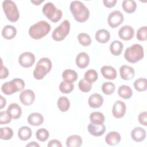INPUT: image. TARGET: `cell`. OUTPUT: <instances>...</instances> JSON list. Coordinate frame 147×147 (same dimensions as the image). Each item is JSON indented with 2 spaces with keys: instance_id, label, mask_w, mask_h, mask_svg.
Returning <instances> with one entry per match:
<instances>
[{
  "instance_id": "6da1fadb",
  "label": "cell",
  "mask_w": 147,
  "mask_h": 147,
  "mask_svg": "<svg viewBox=\"0 0 147 147\" xmlns=\"http://www.w3.org/2000/svg\"><path fill=\"white\" fill-rule=\"evenodd\" d=\"M69 9L76 21L79 22H84L88 19L90 11L82 2L79 1H74L71 2Z\"/></svg>"
},
{
  "instance_id": "7a4b0ae2",
  "label": "cell",
  "mask_w": 147,
  "mask_h": 147,
  "mask_svg": "<svg viewBox=\"0 0 147 147\" xmlns=\"http://www.w3.org/2000/svg\"><path fill=\"white\" fill-rule=\"evenodd\" d=\"M51 26L45 21H40L30 26L29 29V34L31 38L39 40L47 35L51 30Z\"/></svg>"
},
{
  "instance_id": "3957f363",
  "label": "cell",
  "mask_w": 147,
  "mask_h": 147,
  "mask_svg": "<svg viewBox=\"0 0 147 147\" xmlns=\"http://www.w3.org/2000/svg\"><path fill=\"white\" fill-rule=\"evenodd\" d=\"M144 56V51L142 46L138 44H134L125 50L124 57L125 59L131 63H136Z\"/></svg>"
},
{
  "instance_id": "277c9868",
  "label": "cell",
  "mask_w": 147,
  "mask_h": 147,
  "mask_svg": "<svg viewBox=\"0 0 147 147\" xmlns=\"http://www.w3.org/2000/svg\"><path fill=\"white\" fill-rule=\"evenodd\" d=\"M52 62L48 57L40 59L36 65L33 71V76L37 80L42 79L44 76L51 70Z\"/></svg>"
},
{
  "instance_id": "5b68a950",
  "label": "cell",
  "mask_w": 147,
  "mask_h": 147,
  "mask_svg": "<svg viewBox=\"0 0 147 147\" xmlns=\"http://www.w3.org/2000/svg\"><path fill=\"white\" fill-rule=\"evenodd\" d=\"M24 81L20 78H15L10 82H6L1 86L2 92L7 95H11L17 91H21L25 87Z\"/></svg>"
},
{
  "instance_id": "8992f818",
  "label": "cell",
  "mask_w": 147,
  "mask_h": 147,
  "mask_svg": "<svg viewBox=\"0 0 147 147\" xmlns=\"http://www.w3.org/2000/svg\"><path fill=\"white\" fill-rule=\"evenodd\" d=\"M2 8L7 20L10 22H16L20 18V13L15 2L5 0L2 2Z\"/></svg>"
},
{
  "instance_id": "52a82bcc",
  "label": "cell",
  "mask_w": 147,
  "mask_h": 147,
  "mask_svg": "<svg viewBox=\"0 0 147 147\" xmlns=\"http://www.w3.org/2000/svg\"><path fill=\"white\" fill-rule=\"evenodd\" d=\"M42 11L47 18L55 23L58 22L63 16L62 11L57 9L52 2L45 3L42 7Z\"/></svg>"
},
{
  "instance_id": "ba28073f",
  "label": "cell",
  "mask_w": 147,
  "mask_h": 147,
  "mask_svg": "<svg viewBox=\"0 0 147 147\" xmlns=\"http://www.w3.org/2000/svg\"><path fill=\"white\" fill-rule=\"evenodd\" d=\"M70 30V23L67 20H64L52 32V38L56 41L63 40L69 34Z\"/></svg>"
},
{
  "instance_id": "9c48e42d",
  "label": "cell",
  "mask_w": 147,
  "mask_h": 147,
  "mask_svg": "<svg viewBox=\"0 0 147 147\" xmlns=\"http://www.w3.org/2000/svg\"><path fill=\"white\" fill-rule=\"evenodd\" d=\"M123 19V16L119 10H114L109 14L107 22L111 28H115L122 23Z\"/></svg>"
},
{
  "instance_id": "30bf717a",
  "label": "cell",
  "mask_w": 147,
  "mask_h": 147,
  "mask_svg": "<svg viewBox=\"0 0 147 147\" xmlns=\"http://www.w3.org/2000/svg\"><path fill=\"white\" fill-rule=\"evenodd\" d=\"M18 62L22 67L29 68L32 67L35 62V56L30 52H23L19 56Z\"/></svg>"
},
{
  "instance_id": "8fae6325",
  "label": "cell",
  "mask_w": 147,
  "mask_h": 147,
  "mask_svg": "<svg viewBox=\"0 0 147 147\" xmlns=\"http://www.w3.org/2000/svg\"><path fill=\"white\" fill-rule=\"evenodd\" d=\"M35 99L34 92L29 89L23 90L20 95V100L25 106H30L33 103Z\"/></svg>"
},
{
  "instance_id": "7c38bea8",
  "label": "cell",
  "mask_w": 147,
  "mask_h": 147,
  "mask_svg": "<svg viewBox=\"0 0 147 147\" xmlns=\"http://www.w3.org/2000/svg\"><path fill=\"white\" fill-rule=\"evenodd\" d=\"M126 110V104L121 100L116 101L113 106V115L116 118H122L125 114Z\"/></svg>"
},
{
  "instance_id": "4fadbf2b",
  "label": "cell",
  "mask_w": 147,
  "mask_h": 147,
  "mask_svg": "<svg viewBox=\"0 0 147 147\" xmlns=\"http://www.w3.org/2000/svg\"><path fill=\"white\" fill-rule=\"evenodd\" d=\"M134 30L130 25H125L121 28L118 31V36L123 40L128 41L134 37Z\"/></svg>"
},
{
  "instance_id": "5bb4252c",
  "label": "cell",
  "mask_w": 147,
  "mask_h": 147,
  "mask_svg": "<svg viewBox=\"0 0 147 147\" xmlns=\"http://www.w3.org/2000/svg\"><path fill=\"white\" fill-rule=\"evenodd\" d=\"M119 74L121 78L125 80L132 79L135 75V72L133 68L127 65H123L120 67Z\"/></svg>"
},
{
  "instance_id": "9a60e30c",
  "label": "cell",
  "mask_w": 147,
  "mask_h": 147,
  "mask_svg": "<svg viewBox=\"0 0 147 147\" xmlns=\"http://www.w3.org/2000/svg\"><path fill=\"white\" fill-rule=\"evenodd\" d=\"M87 129L88 132L95 137L102 136L106 130V127L103 123L101 125H95L90 123L88 124Z\"/></svg>"
},
{
  "instance_id": "2e32d148",
  "label": "cell",
  "mask_w": 147,
  "mask_h": 147,
  "mask_svg": "<svg viewBox=\"0 0 147 147\" xmlns=\"http://www.w3.org/2000/svg\"><path fill=\"white\" fill-rule=\"evenodd\" d=\"M6 111L11 118L14 119H18L20 118L22 114V110L21 107L16 103H11L8 106Z\"/></svg>"
},
{
  "instance_id": "e0dca14e",
  "label": "cell",
  "mask_w": 147,
  "mask_h": 147,
  "mask_svg": "<svg viewBox=\"0 0 147 147\" xmlns=\"http://www.w3.org/2000/svg\"><path fill=\"white\" fill-rule=\"evenodd\" d=\"M103 76L109 80H114L117 76V73L115 68L110 65H103L100 69Z\"/></svg>"
},
{
  "instance_id": "ac0fdd59",
  "label": "cell",
  "mask_w": 147,
  "mask_h": 147,
  "mask_svg": "<svg viewBox=\"0 0 147 147\" xmlns=\"http://www.w3.org/2000/svg\"><path fill=\"white\" fill-rule=\"evenodd\" d=\"M88 103L90 107L92 108H99L103 105V98L99 94L95 93L90 95L88 100Z\"/></svg>"
},
{
  "instance_id": "d6986e66",
  "label": "cell",
  "mask_w": 147,
  "mask_h": 147,
  "mask_svg": "<svg viewBox=\"0 0 147 147\" xmlns=\"http://www.w3.org/2000/svg\"><path fill=\"white\" fill-rule=\"evenodd\" d=\"M90 63V57L86 52H80L76 57V65L80 68H85Z\"/></svg>"
},
{
  "instance_id": "ffe728a7",
  "label": "cell",
  "mask_w": 147,
  "mask_h": 147,
  "mask_svg": "<svg viewBox=\"0 0 147 147\" xmlns=\"http://www.w3.org/2000/svg\"><path fill=\"white\" fill-rule=\"evenodd\" d=\"M131 137L136 142H141L146 138V131L141 127H136L131 132Z\"/></svg>"
},
{
  "instance_id": "44dd1931",
  "label": "cell",
  "mask_w": 147,
  "mask_h": 147,
  "mask_svg": "<svg viewBox=\"0 0 147 147\" xmlns=\"http://www.w3.org/2000/svg\"><path fill=\"white\" fill-rule=\"evenodd\" d=\"M27 121L30 125L38 126L42 124L44 117L39 113H33L29 115Z\"/></svg>"
},
{
  "instance_id": "7402d4cb",
  "label": "cell",
  "mask_w": 147,
  "mask_h": 147,
  "mask_svg": "<svg viewBox=\"0 0 147 147\" xmlns=\"http://www.w3.org/2000/svg\"><path fill=\"white\" fill-rule=\"evenodd\" d=\"M121 135L117 131H110L107 133L105 137L106 142L111 146L118 144L121 141Z\"/></svg>"
},
{
  "instance_id": "603a6c76",
  "label": "cell",
  "mask_w": 147,
  "mask_h": 147,
  "mask_svg": "<svg viewBox=\"0 0 147 147\" xmlns=\"http://www.w3.org/2000/svg\"><path fill=\"white\" fill-rule=\"evenodd\" d=\"M96 40L100 43H106L110 38V34L109 32L106 29H102L97 30L95 34Z\"/></svg>"
},
{
  "instance_id": "cb8c5ba5",
  "label": "cell",
  "mask_w": 147,
  "mask_h": 147,
  "mask_svg": "<svg viewBox=\"0 0 147 147\" xmlns=\"http://www.w3.org/2000/svg\"><path fill=\"white\" fill-rule=\"evenodd\" d=\"M17 34V29L12 25H7L5 26L2 30V36L6 40L13 38Z\"/></svg>"
},
{
  "instance_id": "d4e9b609",
  "label": "cell",
  "mask_w": 147,
  "mask_h": 147,
  "mask_svg": "<svg viewBox=\"0 0 147 147\" xmlns=\"http://www.w3.org/2000/svg\"><path fill=\"white\" fill-rule=\"evenodd\" d=\"M82 144V137L78 135H71L66 140V145L68 147H79Z\"/></svg>"
},
{
  "instance_id": "484cf974",
  "label": "cell",
  "mask_w": 147,
  "mask_h": 147,
  "mask_svg": "<svg viewBox=\"0 0 147 147\" xmlns=\"http://www.w3.org/2000/svg\"><path fill=\"white\" fill-rule=\"evenodd\" d=\"M90 120L91 123L95 125L103 124L105 121V117L101 112L95 111L90 114Z\"/></svg>"
},
{
  "instance_id": "4316f807",
  "label": "cell",
  "mask_w": 147,
  "mask_h": 147,
  "mask_svg": "<svg viewBox=\"0 0 147 147\" xmlns=\"http://www.w3.org/2000/svg\"><path fill=\"white\" fill-rule=\"evenodd\" d=\"M123 47L122 42L118 40H114L111 43L109 49L112 55L117 56L121 54Z\"/></svg>"
},
{
  "instance_id": "83f0119b",
  "label": "cell",
  "mask_w": 147,
  "mask_h": 147,
  "mask_svg": "<svg viewBox=\"0 0 147 147\" xmlns=\"http://www.w3.org/2000/svg\"><path fill=\"white\" fill-rule=\"evenodd\" d=\"M118 94L122 98L127 99L131 97L133 91L129 86L122 85L118 89Z\"/></svg>"
},
{
  "instance_id": "f1b7e54d",
  "label": "cell",
  "mask_w": 147,
  "mask_h": 147,
  "mask_svg": "<svg viewBox=\"0 0 147 147\" xmlns=\"http://www.w3.org/2000/svg\"><path fill=\"white\" fill-rule=\"evenodd\" d=\"M18 138L22 141H26L29 140L32 136L31 129L26 126L21 127L18 131Z\"/></svg>"
},
{
  "instance_id": "f546056e",
  "label": "cell",
  "mask_w": 147,
  "mask_h": 147,
  "mask_svg": "<svg viewBox=\"0 0 147 147\" xmlns=\"http://www.w3.org/2000/svg\"><path fill=\"white\" fill-rule=\"evenodd\" d=\"M62 78L64 80L72 83L77 80L78 74L75 70L65 69L62 73Z\"/></svg>"
},
{
  "instance_id": "4dcf8cb0",
  "label": "cell",
  "mask_w": 147,
  "mask_h": 147,
  "mask_svg": "<svg viewBox=\"0 0 147 147\" xmlns=\"http://www.w3.org/2000/svg\"><path fill=\"white\" fill-rule=\"evenodd\" d=\"M122 6L123 10L127 13L131 14L134 13L137 8V4L134 1L125 0L122 2Z\"/></svg>"
},
{
  "instance_id": "1f68e13d",
  "label": "cell",
  "mask_w": 147,
  "mask_h": 147,
  "mask_svg": "<svg viewBox=\"0 0 147 147\" xmlns=\"http://www.w3.org/2000/svg\"><path fill=\"white\" fill-rule=\"evenodd\" d=\"M57 107L61 112H66L70 107L69 100L66 96H61L57 100Z\"/></svg>"
},
{
  "instance_id": "d6a6232c",
  "label": "cell",
  "mask_w": 147,
  "mask_h": 147,
  "mask_svg": "<svg viewBox=\"0 0 147 147\" xmlns=\"http://www.w3.org/2000/svg\"><path fill=\"white\" fill-rule=\"evenodd\" d=\"M133 85L137 91L140 92L144 91L147 89V80L145 78H140L135 80Z\"/></svg>"
},
{
  "instance_id": "836d02e7",
  "label": "cell",
  "mask_w": 147,
  "mask_h": 147,
  "mask_svg": "<svg viewBox=\"0 0 147 147\" xmlns=\"http://www.w3.org/2000/svg\"><path fill=\"white\" fill-rule=\"evenodd\" d=\"M74 88V85L72 82L65 80L62 81L59 85V90L61 93L68 94L72 91Z\"/></svg>"
},
{
  "instance_id": "e575fe53",
  "label": "cell",
  "mask_w": 147,
  "mask_h": 147,
  "mask_svg": "<svg viewBox=\"0 0 147 147\" xmlns=\"http://www.w3.org/2000/svg\"><path fill=\"white\" fill-rule=\"evenodd\" d=\"M98 75L97 72L95 69H92L87 70L85 72L84 76V80H86L87 82L92 84L98 79Z\"/></svg>"
},
{
  "instance_id": "d590c367",
  "label": "cell",
  "mask_w": 147,
  "mask_h": 147,
  "mask_svg": "<svg viewBox=\"0 0 147 147\" xmlns=\"http://www.w3.org/2000/svg\"><path fill=\"white\" fill-rule=\"evenodd\" d=\"M78 40L79 42L84 47L89 46L91 43L90 36L86 33H79L78 36Z\"/></svg>"
},
{
  "instance_id": "8d00e7d4",
  "label": "cell",
  "mask_w": 147,
  "mask_h": 147,
  "mask_svg": "<svg viewBox=\"0 0 147 147\" xmlns=\"http://www.w3.org/2000/svg\"><path fill=\"white\" fill-rule=\"evenodd\" d=\"M115 90V86L112 82H107L103 83L102 86V91L106 95H111L114 93Z\"/></svg>"
},
{
  "instance_id": "74e56055",
  "label": "cell",
  "mask_w": 147,
  "mask_h": 147,
  "mask_svg": "<svg viewBox=\"0 0 147 147\" xmlns=\"http://www.w3.org/2000/svg\"><path fill=\"white\" fill-rule=\"evenodd\" d=\"M49 136V131L45 128H41L36 132V137L37 139L41 142L47 141Z\"/></svg>"
},
{
  "instance_id": "f35d334b",
  "label": "cell",
  "mask_w": 147,
  "mask_h": 147,
  "mask_svg": "<svg viewBox=\"0 0 147 147\" xmlns=\"http://www.w3.org/2000/svg\"><path fill=\"white\" fill-rule=\"evenodd\" d=\"M13 136V131L10 127L1 128V139L3 140H10Z\"/></svg>"
},
{
  "instance_id": "ab89813d",
  "label": "cell",
  "mask_w": 147,
  "mask_h": 147,
  "mask_svg": "<svg viewBox=\"0 0 147 147\" xmlns=\"http://www.w3.org/2000/svg\"><path fill=\"white\" fill-rule=\"evenodd\" d=\"M79 88L80 91L83 92H89L92 88V83L87 82L84 79H81L78 84Z\"/></svg>"
},
{
  "instance_id": "60d3db41",
  "label": "cell",
  "mask_w": 147,
  "mask_h": 147,
  "mask_svg": "<svg viewBox=\"0 0 147 147\" xmlns=\"http://www.w3.org/2000/svg\"><path fill=\"white\" fill-rule=\"evenodd\" d=\"M137 38L140 41H146L147 40V27L142 26L137 30Z\"/></svg>"
},
{
  "instance_id": "b9f144b4",
  "label": "cell",
  "mask_w": 147,
  "mask_h": 147,
  "mask_svg": "<svg viewBox=\"0 0 147 147\" xmlns=\"http://www.w3.org/2000/svg\"><path fill=\"white\" fill-rule=\"evenodd\" d=\"M11 117L9 115L7 111L0 112V124L4 125L9 123L11 121Z\"/></svg>"
},
{
  "instance_id": "7bdbcfd3",
  "label": "cell",
  "mask_w": 147,
  "mask_h": 147,
  "mask_svg": "<svg viewBox=\"0 0 147 147\" xmlns=\"http://www.w3.org/2000/svg\"><path fill=\"white\" fill-rule=\"evenodd\" d=\"M138 121L141 125L146 126V123H147V113H146V111L141 112L138 115Z\"/></svg>"
},
{
  "instance_id": "ee69618b",
  "label": "cell",
  "mask_w": 147,
  "mask_h": 147,
  "mask_svg": "<svg viewBox=\"0 0 147 147\" xmlns=\"http://www.w3.org/2000/svg\"><path fill=\"white\" fill-rule=\"evenodd\" d=\"M9 75V71L7 69V68L3 66L2 64V62L1 64V76H0V78L1 79H3L6 78Z\"/></svg>"
},
{
  "instance_id": "f6af8a7d",
  "label": "cell",
  "mask_w": 147,
  "mask_h": 147,
  "mask_svg": "<svg viewBox=\"0 0 147 147\" xmlns=\"http://www.w3.org/2000/svg\"><path fill=\"white\" fill-rule=\"evenodd\" d=\"M47 146L48 147H61L62 144H61L60 141L53 139L48 142Z\"/></svg>"
},
{
  "instance_id": "bcb514c9",
  "label": "cell",
  "mask_w": 147,
  "mask_h": 147,
  "mask_svg": "<svg viewBox=\"0 0 147 147\" xmlns=\"http://www.w3.org/2000/svg\"><path fill=\"white\" fill-rule=\"evenodd\" d=\"M117 0H103V2L104 5L109 8H111L114 7L116 3H117Z\"/></svg>"
},
{
  "instance_id": "7dc6e473",
  "label": "cell",
  "mask_w": 147,
  "mask_h": 147,
  "mask_svg": "<svg viewBox=\"0 0 147 147\" xmlns=\"http://www.w3.org/2000/svg\"><path fill=\"white\" fill-rule=\"evenodd\" d=\"M0 104H1V106H0V109H3L6 104V99L4 98L2 95L0 96Z\"/></svg>"
},
{
  "instance_id": "c3c4849f",
  "label": "cell",
  "mask_w": 147,
  "mask_h": 147,
  "mask_svg": "<svg viewBox=\"0 0 147 147\" xmlns=\"http://www.w3.org/2000/svg\"><path fill=\"white\" fill-rule=\"evenodd\" d=\"M26 146H30V147H39L40 146V145L37 143L35 141H32V142H29V144H28Z\"/></svg>"
},
{
  "instance_id": "681fc988",
  "label": "cell",
  "mask_w": 147,
  "mask_h": 147,
  "mask_svg": "<svg viewBox=\"0 0 147 147\" xmlns=\"http://www.w3.org/2000/svg\"><path fill=\"white\" fill-rule=\"evenodd\" d=\"M44 1H31V2L34 3L35 5H39Z\"/></svg>"
}]
</instances>
